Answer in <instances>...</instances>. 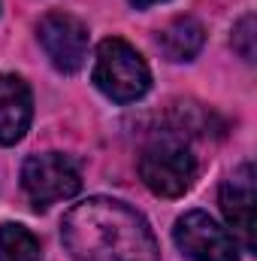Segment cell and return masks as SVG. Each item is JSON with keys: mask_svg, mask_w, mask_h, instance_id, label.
<instances>
[{"mask_svg": "<svg viewBox=\"0 0 257 261\" xmlns=\"http://www.w3.org/2000/svg\"><path fill=\"white\" fill-rule=\"evenodd\" d=\"M67 252L76 261H160L145 216L115 197H88L61 222Z\"/></svg>", "mask_w": 257, "mask_h": 261, "instance_id": "1", "label": "cell"}, {"mask_svg": "<svg viewBox=\"0 0 257 261\" xmlns=\"http://www.w3.org/2000/svg\"><path fill=\"white\" fill-rule=\"evenodd\" d=\"M94 85L115 103H133L151 88V70L145 58L121 37H109L97 46Z\"/></svg>", "mask_w": 257, "mask_h": 261, "instance_id": "2", "label": "cell"}, {"mask_svg": "<svg viewBox=\"0 0 257 261\" xmlns=\"http://www.w3.org/2000/svg\"><path fill=\"white\" fill-rule=\"evenodd\" d=\"M139 176L148 192L160 197H179L191 189L197 176V158L191 146L176 134H160L139 152Z\"/></svg>", "mask_w": 257, "mask_h": 261, "instance_id": "3", "label": "cell"}, {"mask_svg": "<svg viewBox=\"0 0 257 261\" xmlns=\"http://www.w3.org/2000/svg\"><path fill=\"white\" fill-rule=\"evenodd\" d=\"M21 189L37 210H49L58 200H70L82 189L79 164L61 152L30 155L21 167Z\"/></svg>", "mask_w": 257, "mask_h": 261, "instance_id": "4", "label": "cell"}, {"mask_svg": "<svg viewBox=\"0 0 257 261\" xmlns=\"http://www.w3.org/2000/svg\"><path fill=\"white\" fill-rule=\"evenodd\" d=\"M176 246L191 261H239V243L236 237L221 228L209 213L191 210L185 213L173 228Z\"/></svg>", "mask_w": 257, "mask_h": 261, "instance_id": "5", "label": "cell"}, {"mask_svg": "<svg viewBox=\"0 0 257 261\" xmlns=\"http://www.w3.org/2000/svg\"><path fill=\"white\" fill-rule=\"evenodd\" d=\"M37 40L61 73H76L88 58V28L70 12H49L37 24Z\"/></svg>", "mask_w": 257, "mask_h": 261, "instance_id": "6", "label": "cell"}, {"mask_svg": "<svg viewBox=\"0 0 257 261\" xmlns=\"http://www.w3.org/2000/svg\"><path fill=\"white\" fill-rule=\"evenodd\" d=\"M254 203H257V186H254V167L242 164L224 186H221V210L230 225V234L239 237V243L254 252Z\"/></svg>", "mask_w": 257, "mask_h": 261, "instance_id": "7", "label": "cell"}, {"mask_svg": "<svg viewBox=\"0 0 257 261\" xmlns=\"http://www.w3.org/2000/svg\"><path fill=\"white\" fill-rule=\"evenodd\" d=\"M34 119V97L21 76L0 73V146H15Z\"/></svg>", "mask_w": 257, "mask_h": 261, "instance_id": "8", "label": "cell"}, {"mask_svg": "<svg viewBox=\"0 0 257 261\" xmlns=\"http://www.w3.org/2000/svg\"><path fill=\"white\" fill-rule=\"evenodd\" d=\"M203 40H206L203 24L197 18H191V15H182V18L170 21L160 31L157 46H160V52L170 61H191V58H197V52L203 49Z\"/></svg>", "mask_w": 257, "mask_h": 261, "instance_id": "9", "label": "cell"}, {"mask_svg": "<svg viewBox=\"0 0 257 261\" xmlns=\"http://www.w3.org/2000/svg\"><path fill=\"white\" fill-rule=\"evenodd\" d=\"M0 261H43L40 240L24 225H0Z\"/></svg>", "mask_w": 257, "mask_h": 261, "instance_id": "10", "label": "cell"}, {"mask_svg": "<svg viewBox=\"0 0 257 261\" xmlns=\"http://www.w3.org/2000/svg\"><path fill=\"white\" fill-rule=\"evenodd\" d=\"M254 40H257V21H254V15L248 12V15H242L239 24L233 28V49H236L248 64H254V55H257Z\"/></svg>", "mask_w": 257, "mask_h": 261, "instance_id": "11", "label": "cell"}, {"mask_svg": "<svg viewBox=\"0 0 257 261\" xmlns=\"http://www.w3.org/2000/svg\"><path fill=\"white\" fill-rule=\"evenodd\" d=\"M136 9H145V6H154V3H164V0H130Z\"/></svg>", "mask_w": 257, "mask_h": 261, "instance_id": "12", "label": "cell"}]
</instances>
